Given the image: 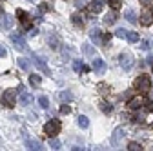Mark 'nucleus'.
I'll return each instance as SVG.
<instances>
[{"mask_svg":"<svg viewBox=\"0 0 153 151\" xmlns=\"http://www.w3.org/2000/svg\"><path fill=\"white\" fill-rule=\"evenodd\" d=\"M49 9V4H40V11H48Z\"/></svg>","mask_w":153,"mask_h":151,"instance_id":"39","label":"nucleus"},{"mask_svg":"<svg viewBox=\"0 0 153 151\" xmlns=\"http://www.w3.org/2000/svg\"><path fill=\"white\" fill-rule=\"evenodd\" d=\"M104 7V0H91L89 2V11L91 13H100Z\"/></svg>","mask_w":153,"mask_h":151,"instance_id":"13","label":"nucleus"},{"mask_svg":"<svg viewBox=\"0 0 153 151\" xmlns=\"http://www.w3.org/2000/svg\"><path fill=\"white\" fill-rule=\"evenodd\" d=\"M124 137H126V129H124V127H117V129L111 133V146H113V147H120Z\"/></svg>","mask_w":153,"mask_h":151,"instance_id":"2","label":"nucleus"},{"mask_svg":"<svg viewBox=\"0 0 153 151\" xmlns=\"http://www.w3.org/2000/svg\"><path fill=\"white\" fill-rule=\"evenodd\" d=\"M142 106H144V100H142L140 97H135V98H131V100H129V104H128V107H129V109H133V111L140 109Z\"/></svg>","mask_w":153,"mask_h":151,"instance_id":"15","label":"nucleus"},{"mask_svg":"<svg viewBox=\"0 0 153 151\" xmlns=\"http://www.w3.org/2000/svg\"><path fill=\"white\" fill-rule=\"evenodd\" d=\"M29 82H31L33 87H38V86H40V82H42V78L38 77V75H31V77H29Z\"/></svg>","mask_w":153,"mask_h":151,"instance_id":"23","label":"nucleus"},{"mask_svg":"<svg viewBox=\"0 0 153 151\" xmlns=\"http://www.w3.org/2000/svg\"><path fill=\"white\" fill-rule=\"evenodd\" d=\"M48 44H49V47H51V49H59V47H60V40H59V36H56V35H49V36H48Z\"/></svg>","mask_w":153,"mask_h":151,"instance_id":"17","label":"nucleus"},{"mask_svg":"<svg viewBox=\"0 0 153 151\" xmlns=\"http://www.w3.org/2000/svg\"><path fill=\"white\" fill-rule=\"evenodd\" d=\"M99 91H100V93H106V91H108V86H106V84H99Z\"/></svg>","mask_w":153,"mask_h":151,"instance_id":"38","label":"nucleus"},{"mask_svg":"<svg viewBox=\"0 0 153 151\" xmlns=\"http://www.w3.org/2000/svg\"><path fill=\"white\" fill-rule=\"evenodd\" d=\"M91 67H93V71L97 73V75H102V73L106 71V62L100 58V56H97V58H93V64H91Z\"/></svg>","mask_w":153,"mask_h":151,"instance_id":"8","label":"nucleus"},{"mask_svg":"<svg viewBox=\"0 0 153 151\" xmlns=\"http://www.w3.org/2000/svg\"><path fill=\"white\" fill-rule=\"evenodd\" d=\"M82 66H84V64H82L80 60H75V62H73V69H75L76 73H80V71H82Z\"/></svg>","mask_w":153,"mask_h":151,"instance_id":"33","label":"nucleus"},{"mask_svg":"<svg viewBox=\"0 0 153 151\" xmlns=\"http://www.w3.org/2000/svg\"><path fill=\"white\" fill-rule=\"evenodd\" d=\"M135 122H137V124H144V122H146V118H144L142 115H139V117H135Z\"/></svg>","mask_w":153,"mask_h":151,"instance_id":"37","label":"nucleus"},{"mask_svg":"<svg viewBox=\"0 0 153 151\" xmlns=\"http://www.w3.org/2000/svg\"><path fill=\"white\" fill-rule=\"evenodd\" d=\"M142 2H146V4H148V2H149V0H142Z\"/></svg>","mask_w":153,"mask_h":151,"instance_id":"43","label":"nucleus"},{"mask_svg":"<svg viewBox=\"0 0 153 151\" xmlns=\"http://www.w3.org/2000/svg\"><path fill=\"white\" fill-rule=\"evenodd\" d=\"M108 2H109V7H111L113 11L120 9V6H122V0H108Z\"/></svg>","mask_w":153,"mask_h":151,"instance_id":"26","label":"nucleus"},{"mask_svg":"<svg viewBox=\"0 0 153 151\" xmlns=\"http://www.w3.org/2000/svg\"><path fill=\"white\" fill-rule=\"evenodd\" d=\"M59 98H60L62 102H69V100L73 98V95H71L69 91H62V93H59Z\"/></svg>","mask_w":153,"mask_h":151,"instance_id":"24","label":"nucleus"},{"mask_svg":"<svg viewBox=\"0 0 153 151\" xmlns=\"http://www.w3.org/2000/svg\"><path fill=\"white\" fill-rule=\"evenodd\" d=\"M126 38H128L131 44H135V42H139V40H140V36H139V33H137V31H128V33H126Z\"/></svg>","mask_w":153,"mask_h":151,"instance_id":"20","label":"nucleus"},{"mask_svg":"<svg viewBox=\"0 0 153 151\" xmlns=\"http://www.w3.org/2000/svg\"><path fill=\"white\" fill-rule=\"evenodd\" d=\"M117 13H115V11H109L108 15H106V18H104V24L106 26H111V24H115V22H117Z\"/></svg>","mask_w":153,"mask_h":151,"instance_id":"19","label":"nucleus"},{"mask_svg":"<svg viewBox=\"0 0 153 151\" xmlns=\"http://www.w3.org/2000/svg\"><path fill=\"white\" fill-rule=\"evenodd\" d=\"M151 67H153V64H151Z\"/></svg>","mask_w":153,"mask_h":151,"instance_id":"45","label":"nucleus"},{"mask_svg":"<svg viewBox=\"0 0 153 151\" xmlns=\"http://www.w3.org/2000/svg\"><path fill=\"white\" fill-rule=\"evenodd\" d=\"M119 62H120V67L122 69H131V66H133V55L129 53V51H122L120 53V56H119Z\"/></svg>","mask_w":153,"mask_h":151,"instance_id":"4","label":"nucleus"},{"mask_svg":"<svg viewBox=\"0 0 153 151\" xmlns=\"http://www.w3.org/2000/svg\"><path fill=\"white\" fill-rule=\"evenodd\" d=\"M24 142H26V147L31 149V151H40V149H44L42 147V142L40 140H35V138H29L26 135V131H24Z\"/></svg>","mask_w":153,"mask_h":151,"instance_id":"7","label":"nucleus"},{"mask_svg":"<svg viewBox=\"0 0 153 151\" xmlns=\"http://www.w3.org/2000/svg\"><path fill=\"white\" fill-rule=\"evenodd\" d=\"M140 24L146 26V27L153 24V13H151V11H144V13L140 15Z\"/></svg>","mask_w":153,"mask_h":151,"instance_id":"14","label":"nucleus"},{"mask_svg":"<svg viewBox=\"0 0 153 151\" xmlns=\"http://www.w3.org/2000/svg\"><path fill=\"white\" fill-rule=\"evenodd\" d=\"M6 55H7V51L4 47H0V56H6Z\"/></svg>","mask_w":153,"mask_h":151,"instance_id":"40","label":"nucleus"},{"mask_svg":"<svg viewBox=\"0 0 153 151\" xmlns=\"http://www.w3.org/2000/svg\"><path fill=\"white\" fill-rule=\"evenodd\" d=\"M44 133L51 138V137H56L60 133V122L59 120H49V122H46V126H44Z\"/></svg>","mask_w":153,"mask_h":151,"instance_id":"1","label":"nucleus"},{"mask_svg":"<svg viewBox=\"0 0 153 151\" xmlns=\"http://www.w3.org/2000/svg\"><path fill=\"white\" fill-rule=\"evenodd\" d=\"M16 93L20 95V104H22V106H31V104H33V97L26 91V87H24V86H18Z\"/></svg>","mask_w":153,"mask_h":151,"instance_id":"6","label":"nucleus"},{"mask_svg":"<svg viewBox=\"0 0 153 151\" xmlns=\"http://www.w3.org/2000/svg\"><path fill=\"white\" fill-rule=\"evenodd\" d=\"M89 36H91V40L97 44V46H102V31H100V29L93 27V29L89 31Z\"/></svg>","mask_w":153,"mask_h":151,"instance_id":"10","label":"nucleus"},{"mask_svg":"<svg viewBox=\"0 0 153 151\" xmlns=\"http://www.w3.org/2000/svg\"><path fill=\"white\" fill-rule=\"evenodd\" d=\"M60 113H62V115H69V113H71V107L66 106V104H62V106H60Z\"/></svg>","mask_w":153,"mask_h":151,"instance_id":"34","label":"nucleus"},{"mask_svg":"<svg viewBox=\"0 0 153 151\" xmlns=\"http://www.w3.org/2000/svg\"><path fill=\"white\" fill-rule=\"evenodd\" d=\"M16 16H18V20H20V24L26 27V29H29L31 27V20H29V15L26 13V11H22V9H18L16 11Z\"/></svg>","mask_w":153,"mask_h":151,"instance_id":"9","label":"nucleus"},{"mask_svg":"<svg viewBox=\"0 0 153 151\" xmlns=\"http://www.w3.org/2000/svg\"><path fill=\"white\" fill-rule=\"evenodd\" d=\"M128 149H129V151H140L142 147H140V144H137V142H129Z\"/></svg>","mask_w":153,"mask_h":151,"instance_id":"32","label":"nucleus"},{"mask_svg":"<svg viewBox=\"0 0 153 151\" xmlns=\"http://www.w3.org/2000/svg\"><path fill=\"white\" fill-rule=\"evenodd\" d=\"M146 60H148V64L151 66V64H153V56H148V58H146Z\"/></svg>","mask_w":153,"mask_h":151,"instance_id":"41","label":"nucleus"},{"mask_svg":"<svg viewBox=\"0 0 153 151\" xmlns=\"http://www.w3.org/2000/svg\"><path fill=\"white\" fill-rule=\"evenodd\" d=\"M76 122H79V126H80V127H88V126H89V120H88V117H84V115H80Z\"/></svg>","mask_w":153,"mask_h":151,"instance_id":"29","label":"nucleus"},{"mask_svg":"<svg viewBox=\"0 0 153 151\" xmlns=\"http://www.w3.org/2000/svg\"><path fill=\"white\" fill-rule=\"evenodd\" d=\"M15 95H16V91H9V89L4 93V104L7 107H13L15 106Z\"/></svg>","mask_w":153,"mask_h":151,"instance_id":"12","label":"nucleus"},{"mask_svg":"<svg viewBox=\"0 0 153 151\" xmlns=\"http://www.w3.org/2000/svg\"><path fill=\"white\" fill-rule=\"evenodd\" d=\"M126 18H128V22H131V24H137V15L133 13V11H128V13H126Z\"/></svg>","mask_w":153,"mask_h":151,"instance_id":"30","label":"nucleus"},{"mask_svg":"<svg viewBox=\"0 0 153 151\" xmlns=\"http://www.w3.org/2000/svg\"><path fill=\"white\" fill-rule=\"evenodd\" d=\"M38 104H40L42 109H48V107H49V100H48V97H38Z\"/></svg>","mask_w":153,"mask_h":151,"instance_id":"28","label":"nucleus"},{"mask_svg":"<svg viewBox=\"0 0 153 151\" xmlns=\"http://www.w3.org/2000/svg\"><path fill=\"white\" fill-rule=\"evenodd\" d=\"M9 40L13 42L15 49H18V51H26V49H27V44H26V40L22 38L20 35H16V33H11V35H9Z\"/></svg>","mask_w":153,"mask_h":151,"instance_id":"5","label":"nucleus"},{"mask_svg":"<svg viewBox=\"0 0 153 151\" xmlns=\"http://www.w3.org/2000/svg\"><path fill=\"white\" fill-rule=\"evenodd\" d=\"M100 109H102L104 113H108V115H109V113L113 111V106H111L109 102H106V100H102V102H100Z\"/></svg>","mask_w":153,"mask_h":151,"instance_id":"25","label":"nucleus"},{"mask_svg":"<svg viewBox=\"0 0 153 151\" xmlns=\"http://www.w3.org/2000/svg\"><path fill=\"white\" fill-rule=\"evenodd\" d=\"M151 47H153V40H151V38H144V40H140V49L149 51Z\"/></svg>","mask_w":153,"mask_h":151,"instance_id":"22","label":"nucleus"},{"mask_svg":"<svg viewBox=\"0 0 153 151\" xmlns=\"http://www.w3.org/2000/svg\"><path fill=\"white\" fill-rule=\"evenodd\" d=\"M109 38H111V35L109 33H106V35H102V46L106 47L108 44H109Z\"/></svg>","mask_w":153,"mask_h":151,"instance_id":"36","label":"nucleus"},{"mask_svg":"<svg viewBox=\"0 0 153 151\" xmlns=\"http://www.w3.org/2000/svg\"><path fill=\"white\" fill-rule=\"evenodd\" d=\"M27 2H35V0H27Z\"/></svg>","mask_w":153,"mask_h":151,"instance_id":"44","label":"nucleus"},{"mask_svg":"<svg viewBox=\"0 0 153 151\" xmlns=\"http://www.w3.org/2000/svg\"><path fill=\"white\" fill-rule=\"evenodd\" d=\"M82 53H84L86 56H93V55H95V47L89 46V44H82Z\"/></svg>","mask_w":153,"mask_h":151,"instance_id":"21","label":"nucleus"},{"mask_svg":"<svg viewBox=\"0 0 153 151\" xmlns=\"http://www.w3.org/2000/svg\"><path fill=\"white\" fill-rule=\"evenodd\" d=\"M0 26H2L4 29H11L13 27V18L9 15H4L2 18H0Z\"/></svg>","mask_w":153,"mask_h":151,"instance_id":"18","label":"nucleus"},{"mask_svg":"<svg viewBox=\"0 0 153 151\" xmlns=\"http://www.w3.org/2000/svg\"><path fill=\"white\" fill-rule=\"evenodd\" d=\"M2 11H4V9H2V6H0V15H2Z\"/></svg>","mask_w":153,"mask_h":151,"instance_id":"42","label":"nucleus"},{"mask_svg":"<svg viewBox=\"0 0 153 151\" xmlns=\"http://www.w3.org/2000/svg\"><path fill=\"white\" fill-rule=\"evenodd\" d=\"M71 22L76 26V27H84V24H86V20H84V16L80 15V13H75L73 16H71Z\"/></svg>","mask_w":153,"mask_h":151,"instance_id":"16","label":"nucleus"},{"mask_svg":"<svg viewBox=\"0 0 153 151\" xmlns=\"http://www.w3.org/2000/svg\"><path fill=\"white\" fill-rule=\"evenodd\" d=\"M35 66H36L38 71H42L44 75H51V69L48 67V64H46L42 58H38V56H35Z\"/></svg>","mask_w":153,"mask_h":151,"instance_id":"11","label":"nucleus"},{"mask_svg":"<svg viewBox=\"0 0 153 151\" xmlns=\"http://www.w3.org/2000/svg\"><path fill=\"white\" fill-rule=\"evenodd\" d=\"M126 33H128V31H126V29H122V27H120V29H117V31H115V35H117L119 38H126Z\"/></svg>","mask_w":153,"mask_h":151,"instance_id":"35","label":"nucleus"},{"mask_svg":"<svg viewBox=\"0 0 153 151\" xmlns=\"http://www.w3.org/2000/svg\"><path fill=\"white\" fill-rule=\"evenodd\" d=\"M135 89L139 91H149L151 89V78L148 75H140V77L135 80Z\"/></svg>","mask_w":153,"mask_h":151,"instance_id":"3","label":"nucleus"},{"mask_svg":"<svg viewBox=\"0 0 153 151\" xmlns=\"http://www.w3.org/2000/svg\"><path fill=\"white\" fill-rule=\"evenodd\" d=\"M18 66H20L24 71H27V69H29V62H27V58H24V56H22V58H18Z\"/></svg>","mask_w":153,"mask_h":151,"instance_id":"31","label":"nucleus"},{"mask_svg":"<svg viewBox=\"0 0 153 151\" xmlns=\"http://www.w3.org/2000/svg\"><path fill=\"white\" fill-rule=\"evenodd\" d=\"M49 147H53V149H60V140L56 138V137H51V140H49Z\"/></svg>","mask_w":153,"mask_h":151,"instance_id":"27","label":"nucleus"}]
</instances>
